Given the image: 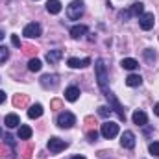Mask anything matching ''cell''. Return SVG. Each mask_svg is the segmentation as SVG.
Returning <instances> with one entry per match:
<instances>
[{
  "label": "cell",
  "mask_w": 159,
  "mask_h": 159,
  "mask_svg": "<svg viewBox=\"0 0 159 159\" xmlns=\"http://www.w3.org/2000/svg\"><path fill=\"white\" fill-rule=\"evenodd\" d=\"M98 115H100V117H109V115H111V109L106 107V106H102V107H98Z\"/></svg>",
  "instance_id": "484cf974"
},
{
  "label": "cell",
  "mask_w": 159,
  "mask_h": 159,
  "mask_svg": "<svg viewBox=\"0 0 159 159\" xmlns=\"http://www.w3.org/2000/svg\"><path fill=\"white\" fill-rule=\"evenodd\" d=\"M41 83H43V87H50V89H54L56 85H57V76L56 74H44L43 78H41Z\"/></svg>",
  "instance_id": "8fae6325"
},
{
  "label": "cell",
  "mask_w": 159,
  "mask_h": 159,
  "mask_svg": "<svg viewBox=\"0 0 159 159\" xmlns=\"http://www.w3.org/2000/svg\"><path fill=\"white\" fill-rule=\"evenodd\" d=\"M148 150H150V154H152V156H159V143H150Z\"/></svg>",
  "instance_id": "d4e9b609"
},
{
  "label": "cell",
  "mask_w": 159,
  "mask_h": 159,
  "mask_svg": "<svg viewBox=\"0 0 159 159\" xmlns=\"http://www.w3.org/2000/svg\"><path fill=\"white\" fill-rule=\"evenodd\" d=\"M120 144H122L124 148L131 150V148L135 146V135H133V131H124L122 137H120Z\"/></svg>",
  "instance_id": "9c48e42d"
},
{
  "label": "cell",
  "mask_w": 159,
  "mask_h": 159,
  "mask_svg": "<svg viewBox=\"0 0 159 159\" xmlns=\"http://www.w3.org/2000/svg\"><path fill=\"white\" fill-rule=\"evenodd\" d=\"M100 133H102L104 139H113V137L119 135V124H115L111 120L109 122H104L102 128H100Z\"/></svg>",
  "instance_id": "3957f363"
},
{
  "label": "cell",
  "mask_w": 159,
  "mask_h": 159,
  "mask_svg": "<svg viewBox=\"0 0 159 159\" xmlns=\"http://www.w3.org/2000/svg\"><path fill=\"white\" fill-rule=\"evenodd\" d=\"M129 13L135 15V17H141V15L144 13V6H143L141 2H133V4L129 6Z\"/></svg>",
  "instance_id": "ffe728a7"
},
{
  "label": "cell",
  "mask_w": 159,
  "mask_h": 159,
  "mask_svg": "<svg viewBox=\"0 0 159 159\" xmlns=\"http://www.w3.org/2000/svg\"><path fill=\"white\" fill-rule=\"evenodd\" d=\"M85 34H87V26H83V24H76V26L70 28V35H72V39H80V37H83Z\"/></svg>",
  "instance_id": "5bb4252c"
},
{
  "label": "cell",
  "mask_w": 159,
  "mask_h": 159,
  "mask_svg": "<svg viewBox=\"0 0 159 159\" xmlns=\"http://www.w3.org/2000/svg\"><path fill=\"white\" fill-rule=\"evenodd\" d=\"M94 70H96V80H98V87L107 93V70H106V65H104V59H96V65H94Z\"/></svg>",
  "instance_id": "6da1fadb"
},
{
  "label": "cell",
  "mask_w": 159,
  "mask_h": 159,
  "mask_svg": "<svg viewBox=\"0 0 159 159\" xmlns=\"http://www.w3.org/2000/svg\"><path fill=\"white\" fill-rule=\"evenodd\" d=\"M143 83V78L139 76V74H129L128 78H126V85L128 87H139Z\"/></svg>",
  "instance_id": "d6986e66"
},
{
  "label": "cell",
  "mask_w": 159,
  "mask_h": 159,
  "mask_svg": "<svg viewBox=\"0 0 159 159\" xmlns=\"http://www.w3.org/2000/svg\"><path fill=\"white\" fill-rule=\"evenodd\" d=\"M67 65H69L70 69H83V67L91 65V59H89V57H83V59H78V57H70V59L67 61Z\"/></svg>",
  "instance_id": "30bf717a"
},
{
  "label": "cell",
  "mask_w": 159,
  "mask_h": 159,
  "mask_svg": "<svg viewBox=\"0 0 159 159\" xmlns=\"http://www.w3.org/2000/svg\"><path fill=\"white\" fill-rule=\"evenodd\" d=\"M69 144L63 141V139H59V137H50V141H48V150L52 152V154H59L61 150H65Z\"/></svg>",
  "instance_id": "52a82bcc"
},
{
  "label": "cell",
  "mask_w": 159,
  "mask_h": 159,
  "mask_svg": "<svg viewBox=\"0 0 159 159\" xmlns=\"http://www.w3.org/2000/svg\"><path fill=\"white\" fill-rule=\"evenodd\" d=\"M87 139H89L91 143L96 141V139H98V131H89V133H87Z\"/></svg>",
  "instance_id": "f1b7e54d"
},
{
  "label": "cell",
  "mask_w": 159,
  "mask_h": 159,
  "mask_svg": "<svg viewBox=\"0 0 159 159\" xmlns=\"http://www.w3.org/2000/svg\"><path fill=\"white\" fill-rule=\"evenodd\" d=\"M154 24H156V17H154V13H143V15L139 17V26H141L144 32L152 30Z\"/></svg>",
  "instance_id": "8992f818"
},
{
  "label": "cell",
  "mask_w": 159,
  "mask_h": 159,
  "mask_svg": "<svg viewBox=\"0 0 159 159\" xmlns=\"http://www.w3.org/2000/svg\"><path fill=\"white\" fill-rule=\"evenodd\" d=\"M144 57H146L148 61H154V59H156V52H152V50L148 48V50L144 52Z\"/></svg>",
  "instance_id": "4316f807"
},
{
  "label": "cell",
  "mask_w": 159,
  "mask_h": 159,
  "mask_svg": "<svg viewBox=\"0 0 159 159\" xmlns=\"http://www.w3.org/2000/svg\"><path fill=\"white\" fill-rule=\"evenodd\" d=\"M74 124H76V117H74L72 113H69V111H65V113H61V115L57 117V126H59V128L69 129V128H72Z\"/></svg>",
  "instance_id": "5b68a950"
},
{
  "label": "cell",
  "mask_w": 159,
  "mask_h": 159,
  "mask_svg": "<svg viewBox=\"0 0 159 159\" xmlns=\"http://www.w3.org/2000/svg\"><path fill=\"white\" fill-rule=\"evenodd\" d=\"M41 115H43V106L41 104H35V106H32L28 109V117L30 119H39Z\"/></svg>",
  "instance_id": "44dd1931"
},
{
  "label": "cell",
  "mask_w": 159,
  "mask_h": 159,
  "mask_svg": "<svg viewBox=\"0 0 159 159\" xmlns=\"http://www.w3.org/2000/svg\"><path fill=\"white\" fill-rule=\"evenodd\" d=\"M32 137V128L30 126H20L19 128V139H30Z\"/></svg>",
  "instance_id": "7402d4cb"
},
{
  "label": "cell",
  "mask_w": 159,
  "mask_h": 159,
  "mask_svg": "<svg viewBox=\"0 0 159 159\" xmlns=\"http://www.w3.org/2000/svg\"><path fill=\"white\" fill-rule=\"evenodd\" d=\"M106 96H107V100H109V104H111V107H113V111L117 113V117L120 120H126V113H124V107L120 106V102L115 98V94L111 93V91H107L106 93Z\"/></svg>",
  "instance_id": "277c9868"
},
{
  "label": "cell",
  "mask_w": 159,
  "mask_h": 159,
  "mask_svg": "<svg viewBox=\"0 0 159 159\" xmlns=\"http://www.w3.org/2000/svg\"><path fill=\"white\" fill-rule=\"evenodd\" d=\"M6 143H7L9 146H15V141H13V137H11V135H6Z\"/></svg>",
  "instance_id": "4dcf8cb0"
},
{
  "label": "cell",
  "mask_w": 159,
  "mask_h": 159,
  "mask_svg": "<svg viewBox=\"0 0 159 159\" xmlns=\"http://www.w3.org/2000/svg\"><path fill=\"white\" fill-rule=\"evenodd\" d=\"M0 133H2V131H0Z\"/></svg>",
  "instance_id": "d590c367"
},
{
  "label": "cell",
  "mask_w": 159,
  "mask_h": 159,
  "mask_svg": "<svg viewBox=\"0 0 159 159\" xmlns=\"http://www.w3.org/2000/svg\"><path fill=\"white\" fill-rule=\"evenodd\" d=\"M26 37H30V39H34V37H39L41 35V26L37 22H30V24H26V28H24V32H22Z\"/></svg>",
  "instance_id": "ba28073f"
},
{
  "label": "cell",
  "mask_w": 159,
  "mask_h": 159,
  "mask_svg": "<svg viewBox=\"0 0 159 159\" xmlns=\"http://www.w3.org/2000/svg\"><path fill=\"white\" fill-rule=\"evenodd\" d=\"M7 57H9V50L6 46H0V63L7 61Z\"/></svg>",
  "instance_id": "cb8c5ba5"
},
{
  "label": "cell",
  "mask_w": 159,
  "mask_h": 159,
  "mask_svg": "<svg viewBox=\"0 0 159 159\" xmlns=\"http://www.w3.org/2000/svg\"><path fill=\"white\" fill-rule=\"evenodd\" d=\"M4 122H6L7 128H17V126L20 124V119H19L15 113H9V115H6V120H4Z\"/></svg>",
  "instance_id": "ac0fdd59"
},
{
  "label": "cell",
  "mask_w": 159,
  "mask_h": 159,
  "mask_svg": "<svg viewBox=\"0 0 159 159\" xmlns=\"http://www.w3.org/2000/svg\"><path fill=\"white\" fill-rule=\"evenodd\" d=\"M61 56H63V52H61L59 48H56V50H48V52H46V61H48L50 65H54V63H57V61L61 59Z\"/></svg>",
  "instance_id": "7c38bea8"
},
{
  "label": "cell",
  "mask_w": 159,
  "mask_h": 159,
  "mask_svg": "<svg viewBox=\"0 0 159 159\" xmlns=\"http://www.w3.org/2000/svg\"><path fill=\"white\" fill-rule=\"evenodd\" d=\"M131 119H133V124H137V126H146V122H148L146 113H144V111H139V109L133 113V117H131Z\"/></svg>",
  "instance_id": "9a60e30c"
},
{
  "label": "cell",
  "mask_w": 159,
  "mask_h": 159,
  "mask_svg": "<svg viewBox=\"0 0 159 159\" xmlns=\"http://www.w3.org/2000/svg\"><path fill=\"white\" fill-rule=\"evenodd\" d=\"M41 67H43V65H41V59H37V57H35V59H30V61H28V69H30L32 72H39Z\"/></svg>",
  "instance_id": "603a6c76"
},
{
  "label": "cell",
  "mask_w": 159,
  "mask_h": 159,
  "mask_svg": "<svg viewBox=\"0 0 159 159\" xmlns=\"http://www.w3.org/2000/svg\"><path fill=\"white\" fill-rule=\"evenodd\" d=\"M46 11H48L50 15H57V13L61 11V2H59V0H48V2H46Z\"/></svg>",
  "instance_id": "4fadbf2b"
},
{
  "label": "cell",
  "mask_w": 159,
  "mask_h": 159,
  "mask_svg": "<svg viewBox=\"0 0 159 159\" xmlns=\"http://www.w3.org/2000/svg\"><path fill=\"white\" fill-rule=\"evenodd\" d=\"M11 44L17 46V48H20V39H19V35H11Z\"/></svg>",
  "instance_id": "83f0119b"
},
{
  "label": "cell",
  "mask_w": 159,
  "mask_h": 159,
  "mask_svg": "<svg viewBox=\"0 0 159 159\" xmlns=\"http://www.w3.org/2000/svg\"><path fill=\"white\" fill-rule=\"evenodd\" d=\"M4 39V32H2V30H0V41Z\"/></svg>",
  "instance_id": "e575fe53"
},
{
  "label": "cell",
  "mask_w": 159,
  "mask_h": 159,
  "mask_svg": "<svg viewBox=\"0 0 159 159\" xmlns=\"http://www.w3.org/2000/svg\"><path fill=\"white\" fill-rule=\"evenodd\" d=\"M83 9H85V6H83L81 0H72L69 4V7H67V17L70 20H78L80 17L83 15Z\"/></svg>",
  "instance_id": "7a4b0ae2"
},
{
  "label": "cell",
  "mask_w": 159,
  "mask_h": 159,
  "mask_svg": "<svg viewBox=\"0 0 159 159\" xmlns=\"http://www.w3.org/2000/svg\"><path fill=\"white\" fill-rule=\"evenodd\" d=\"M122 69H126V70H135L137 67H139V63H137V59H133V57H126V59H122Z\"/></svg>",
  "instance_id": "e0dca14e"
},
{
  "label": "cell",
  "mask_w": 159,
  "mask_h": 159,
  "mask_svg": "<svg viewBox=\"0 0 159 159\" xmlns=\"http://www.w3.org/2000/svg\"><path fill=\"white\" fill-rule=\"evenodd\" d=\"M70 159H85L83 156H74V157H70Z\"/></svg>",
  "instance_id": "836d02e7"
},
{
  "label": "cell",
  "mask_w": 159,
  "mask_h": 159,
  "mask_svg": "<svg viewBox=\"0 0 159 159\" xmlns=\"http://www.w3.org/2000/svg\"><path fill=\"white\" fill-rule=\"evenodd\" d=\"M65 98H67L69 102H76L80 98V89L78 87H69V89L65 91Z\"/></svg>",
  "instance_id": "2e32d148"
},
{
  "label": "cell",
  "mask_w": 159,
  "mask_h": 159,
  "mask_svg": "<svg viewBox=\"0 0 159 159\" xmlns=\"http://www.w3.org/2000/svg\"><path fill=\"white\" fill-rule=\"evenodd\" d=\"M154 113L159 117V104H156V107H154Z\"/></svg>",
  "instance_id": "d6a6232c"
},
{
  "label": "cell",
  "mask_w": 159,
  "mask_h": 159,
  "mask_svg": "<svg viewBox=\"0 0 159 159\" xmlns=\"http://www.w3.org/2000/svg\"><path fill=\"white\" fill-rule=\"evenodd\" d=\"M129 17H131L129 9H128V11H120V19H129Z\"/></svg>",
  "instance_id": "f546056e"
},
{
  "label": "cell",
  "mask_w": 159,
  "mask_h": 159,
  "mask_svg": "<svg viewBox=\"0 0 159 159\" xmlns=\"http://www.w3.org/2000/svg\"><path fill=\"white\" fill-rule=\"evenodd\" d=\"M4 102H6V93L0 91V104H4Z\"/></svg>",
  "instance_id": "1f68e13d"
}]
</instances>
